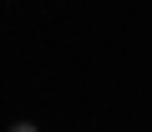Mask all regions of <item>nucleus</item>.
Returning a JSON list of instances; mask_svg holds the SVG:
<instances>
[{
    "label": "nucleus",
    "instance_id": "nucleus-1",
    "mask_svg": "<svg viewBox=\"0 0 152 132\" xmlns=\"http://www.w3.org/2000/svg\"><path fill=\"white\" fill-rule=\"evenodd\" d=\"M10 132H36V127H31V122H15V127H10Z\"/></svg>",
    "mask_w": 152,
    "mask_h": 132
}]
</instances>
